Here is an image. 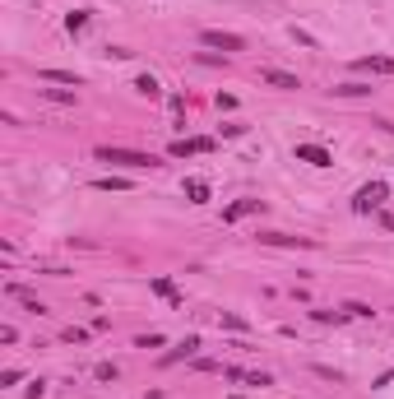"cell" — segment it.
<instances>
[{"mask_svg":"<svg viewBox=\"0 0 394 399\" xmlns=\"http://www.w3.org/2000/svg\"><path fill=\"white\" fill-rule=\"evenodd\" d=\"M125 177H98V181H93V190H125Z\"/></svg>","mask_w":394,"mask_h":399,"instance_id":"ac0fdd59","label":"cell"},{"mask_svg":"<svg viewBox=\"0 0 394 399\" xmlns=\"http://www.w3.org/2000/svg\"><path fill=\"white\" fill-rule=\"evenodd\" d=\"M385 195H390V186H385V181H366L362 190L352 195V209H357V214H371V209L385 204Z\"/></svg>","mask_w":394,"mask_h":399,"instance_id":"7a4b0ae2","label":"cell"},{"mask_svg":"<svg viewBox=\"0 0 394 399\" xmlns=\"http://www.w3.org/2000/svg\"><path fill=\"white\" fill-rule=\"evenodd\" d=\"M297 163H311V168H330L334 158L325 144H297Z\"/></svg>","mask_w":394,"mask_h":399,"instance_id":"8992f818","label":"cell"},{"mask_svg":"<svg viewBox=\"0 0 394 399\" xmlns=\"http://www.w3.org/2000/svg\"><path fill=\"white\" fill-rule=\"evenodd\" d=\"M228 399H242V395H228Z\"/></svg>","mask_w":394,"mask_h":399,"instance_id":"4316f807","label":"cell"},{"mask_svg":"<svg viewBox=\"0 0 394 399\" xmlns=\"http://www.w3.org/2000/svg\"><path fill=\"white\" fill-rule=\"evenodd\" d=\"M135 93H139V98H149V103H153V98H163V84H158V79H153V75H135Z\"/></svg>","mask_w":394,"mask_h":399,"instance_id":"7c38bea8","label":"cell"},{"mask_svg":"<svg viewBox=\"0 0 394 399\" xmlns=\"http://www.w3.org/2000/svg\"><path fill=\"white\" fill-rule=\"evenodd\" d=\"M218 325H223V330H237V335L246 330V321H242V316H232V311H223V316H218Z\"/></svg>","mask_w":394,"mask_h":399,"instance_id":"ffe728a7","label":"cell"},{"mask_svg":"<svg viewBox=\"0 0 394 399\" xmlns=\"http://www.w3.org/2000/svg\"><path fill=\"white\" fill-rule=\"evenodd\" d=\"M93 158H98V163H116V168H135V172L163 168V158L139 154V149H121V144H98V149H93Z\"/></svg>","mask_w":394,"mask_h":399,"instance_id":"6da1fadb","label":"cell"},{"mask_svg":"<svg viewBox=\"0 0 394 399\" xmlns=\"http://www.w3.org/2000/svg\"><path fill=\"white\" fill-rule=\"evenodd\" d=\"M195 353H199V335H186L181 344H177V348H172V353L163 357V362L172 367V362H181V357H195Z\"/></svg>","mask_w":394,"mask_h":399,"instance_id":"8fae6325","label":"cell"},{"mask_svg":"<svg viewBox=\"0 0 394 399\" xmlns=\"http://www.w3.org/2000/svg\"><path fill=\"white\" fill-rule=\"evenodd\" d=\"M93 376H98V381H116L121 371H116V362H98V371H93Z\"/></svg>","mask_w":394,"mask_h":399,"instance_id":"44dd1931","label":"cell"},{"mask_svg":"<svg viewBox=\"0 0 394 399\" xmlns=\"http://www.w3.org/2000/svg\"><path fill=\"white\" fill-rule=\"evenodd\" d=\"M65 339H70V344H89V330H75V325H70V330H65Z\"/></svg>","mask_w":394,"mask_h":399,"instance_id":"cb8c5ba5","label":"cell"},{"mask_svg":"<svg viewBox=\"0 0 394 399\" xmlns=\"http://www.w3.org/2000/svg\"><path fill=\"white\" fill-rule=\"evenodd\" d=\"M135 348H163V335H139Z\"/></svg>","mask_w":394,"mask_h":399,"instance_id":"7402d4cb","label":"cell"},{"mask_svg":"<svg viewBox=\"0 0 394 399\" xmlns=\"http://www.w3.org/2000/svg\"><path fill=\"white\" fill-rule=\"evenodd\" d=\"M380 223H385V228H390V232H394V214H380Z\"/></svg>","mask_w":394,"mask_h":399,"instance_id":"484cf974","label":"cell"},{"mask_svg":"<svg viewBox=\"0 0 394 399\" xmlns=\"http://www.w3.org/2000/svg\"><path fill=\"white\" fill-rule=\"evenodd\" d=\"M260 242L265 246H297V251H311V237H288V232H260Z\"/></svg>","mask_w":394,"mask_h":399,"instance_id":"9c48e42d","label":"cell"},{"mask_svg":"<svg viewBox=\"0 0 394 399\" xmlns=\"http://www.w3.org/2000/svg\"><path fill=\"white\" fill-rule=\"evenodd\" d=\"M19 381H24V371H19V367H5V371H0V385H19Z\"/></svg>","mask_w":394,"mask_h":399,"instance_id":"603a6c76","label":"cell"},{"mask_svg":"<svg viewBox=\"0 0 394 399\" xmlns=\"http://www.w3.org/2000/svg\"><path fill=\"white\" fill-rule=\"evenodd\" d=\"M260 84H269V89H283V93L302 89V79L288 75V70H260Z\"/></svg>","mask_w":394,"mask_h":399,"instance_id":"52a82bcc","label":"cell"},{"mask_svg":"<svg viewBox=\"0 0 394 399\" xmlns=\"http://www.w3.org/2000/svg\"><path fill=\"white\" fill-rule=\"evenodd\" d=\"M153 292H158L163 302H172V307H181V292H177V283H172V278H153Z\"/></svg>","mask_w":394,"mask_h":399,"instance_id":"4fadbf2b","label":"cell"},{"mask_svg":"<svg viewBox=\"0 0 394 399\" xmlns=\"http://www.w3.org/2000/svg\"><path fill=\"white\" fill-rule=\"evenodd\" d=\"M186 200H190V204H204V200H209V181L190 177V181H186Z\"/></svg>","mask_w":394,"mask_h":399,"instance_id":"5bb4252c","label":"cell"},{"mask_svg":"<svg viewBox=\"0 0 394 399\" xmlns=\"http://www.w3.org/2000/svg\"><path fill=\"white\" fill-rule=\"evenodd\" d=\"M46 98V103H70V107H75V93H65V89H37Z\"/></svg>","mask_w":394,"mask_h":399,"instance_id":"d6986e66","label":"cell"},{"mask_svg":"<svg viewBox=\"0 0 394 399\" xmlns=\"http://www.w3.org/2000/svg\"><path fill=\"white\" fill-rule=\"evenodd\" d=\"M172 158H190V154H213V139H172Z\"/></svg>","mask_w":394,"mask_h":399,"instance_id":"277c9868","label":"cell"},{"mask_svg":"<svg viewBox=\"0 0 394 399\" xmlns=\"http://www.w3.org/2000/svg\"><path fill=\"white\" fill-rule=\"evenodd\" d=\"M339 98H366V93H371V84H339Z\"/></svg>","mask_w":394,"mask_h":399,"instance_id":"e0dca14e","label":"cell"},{"mask_svg":"<svg viewBox=\"0 0 394 399\" xmlns=\"http://www.w3.org/2000/svg\"><path fill=\"white\" fill-rule=\"evenodd\" d=\"M5 292H10V297H15L19 307H28L33 316H46V307H42V302H37V292H28V288H19V283H10V288H5Z\"/></svg>","mask_w":394,"mask_h":399,"instance_id":"30bf717a","label":"cell"},{"mask_svg":"<svg viewBox=\"0 0 394 399\" xmlns=\"http://www.w3.org/2000/svg\"><path fill=\"white\" fill-rule=\"evenodd\" d=\"M343 311H348V316H362V321H366V316H371V307H362V302H348V307H343Z\"/></svg>","mask_w":394,"mask_h":399,"instance_id":"d4e9b609","label":"cell"},{"mask_svg":"<svg viewBox=\"0 0 394 399\" xmlns=\"http://www.w3.org/2000/svg\"><path fill=\"white\" fill-rule=\"evenodd\" d=\"M89 28V10H70L65 15V33H84Z\"/></svg>","mask_w":394,"mask_h":399,"instance_id":"9a60e30c","label":"cell"},{"mask_svg":"<svg viewBox=\"0 0 394 399\" xmlns=\"http://www.w3.org/2000/svg\"><path fill=\"white\" fill-rule=\"evenodd\" d=\"M246 214H265V200H237V204H228L223 209V223H237V218Z\"/></svg>","mask_w":394,"mask_h":399,"instance_id":"ba28073f","label":"cell"},{"mask_svg":"<svg viewBox=\"0 0 394 399\" xmlns=\"http://www.w3.org/2000/svg\"><path fill=\"white\" fill-rule=\"evenodd\" d=\"M199 42L213 46V51H246V37H237V33H223V28L199 33Z\"/></svg>","mask_w":394,"mask_h":399,"instance_id":"3957f363","label":"cell"},{"mask_svg":"<svg viewBox=\"0 0 394 399\" xmlns=\"http://www.w3.org/2000/svg\"><path fill=\"white\" fill-rule=\"evenodd\" d=\"M42 79H46V84H75V89H79L75 70H42Z\"/></svg>","mask_w":394,"mask_h":399,"instance_id":"2e32d148","label":"cell"},{"mask_svg":"<svg viewBox=\"0 0 394 399\" xmlns=\"http://www.w3.org/2000/svg\"><path fill=\"white\" fill-rule=\"evenodd\" d=\"M357 70H362V75H385V79H394V56H357Z\"/></svg>","mask_w":394,"mask_h":399,"instance_id":"5b68a950","label":"cell"}]
</instances>
